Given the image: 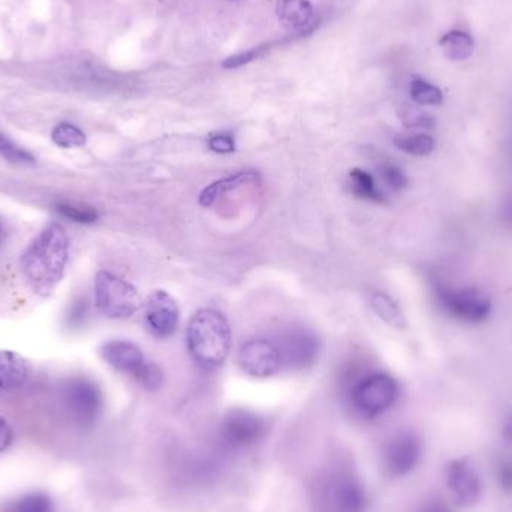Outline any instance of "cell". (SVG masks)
I'll list each match as a JSON object with an SVG mask.
<instances>
[{
    "label": "cell",
    "instance_id": "6da1fadb",
    "mask_svg": "<svg viewBox=\"0 0 512 512\" xmlns=\"http://www.w3.org/2000/svg\"><path fill=\"white\" fill-rule=\"evenodd\" d=\"M68 236L62 225L45 228L21 258L24 277L36 294L48 295L62 280L68 262Z\"/></svg>",
    "mask_w": 512,
    "mask_h": 512
},
{
    "label": "cell",
    "instance_id": "7a4b0ae2",
    "mask_svg": "<svg viewBox=\"0 0 512 512\" xmlns=\"http://www.w3.org/2000/svg\"><path fill=\"white\" fill-rule=\"evenodd\" d=\"M233 334L227 318L218 310L201 309L188 325V348L198 366L207 370L221 367L230 354Z\"/></svg>",
    "mask_w": 512,
    "mask_h": 512
},
{
    "label": "cell",
    "instance_id": "3957f363",
    "mask_svg": "<svg viewBox=\"0 0 512 512\" xmlns=\"http://www.w3.org/2000/svg\"><path fill=\"white\" fill-rule=\"evenodd\" d=\"M433 292L439 306L459 321L480 324L489 319L492 313V301L480 289L451 286L436 280Z\"/></svg>",
    "mask_w": 512,
    "mask_h": 512
},
{
    "label": "cell",
    "instance_id": "277c9868",
    "mask_svg": "<svg viewBox=\"0 0 512 512\" xmlns=\"http://www.w3.org/2000/svg\"><path fill=\"white\" fill-rule=\"evenodd\" d=\"M95 300L99 312L113 319L129 318L141 307L137 289L110 271L96 274Z\"/></svg>",
    "mask_w": 512,
    "mask_h": 512
},
{
    "label": "cell",
    "instance_id": "5b68a950",
    "mask_svg": "<svg viewBox=\"0 0 512 512\" xmlns=\"http://www.w3.org/2000/svg\"><path fill=\"white\" fill-rule=\"evenodd\" d=\"M66 412L81 429L95 426L102 414V393L89 379H72L63 391Z\"/></svg>",
    "mask_w": 512,
    "mask_h": 512
},
{
    "label": "cell",
    "instance_id": "8992f818",
    "mask_svg": "<svg viewBox=\"0 0 512 512\" xmlns=\"http://www.w3.org/2000/svg\"><path fill=\"white\" fill-rule=\"evenodd\" d=\"M399 396V385L385 373H373L358 382L352 391V402L358 411L376 417L388 411Z\"/></svg>",
    "mask_w": 512,
    "mask_h": 512
},
{
    "label": "cell",
    "instance_id": "52a82bcc",
    "mask_svg": "<svg viewBox=\"0 0 512 512\" xmlns=\"http://www.w3.org/2000/svg\"><path fill=\"white\" fill-rule=\"evenodd\" d=\"M240 367L254 378L276 375L282 367V357L274 343L265 339H252L240 348Z\"/></svg>",
    "mask_w": 512,
    "mask_h": 512
},
{
    "label": "cell",
    "instance_id": "ba28073f",
    "mask_svg": "<svg viewBox=\"0 0 512 512\" xmlns=\"http://www.w3.org/2000/svg\"><path fill=\"white\" fill-rule=\"evenodd\" d=\"M180 310L168 292L155 291L146 304V322L150 333L158 339H167L179 327Z\"/></svg>",
    "mask_w": 512,
    "mask_h": 512
},
{
    "label": "cell",
    "instance_id": "9c48e42d",
    "mask_svg": "<svg viewBox=\"0 0 512 512\" xmlns=\"http://www.w3.org/2000/svg\"><path fill=\"white\" fill-rule=\"evenodd\" d=\"M279 349L282 364L291 367H306L318 357L319 342L312 331L306 328H292L283 334Z\"/></svg>",
    "mask_w": 512,
    "mask_h": 512
},
{
    "label": "cell",
    "instance_id": "30bf717a",
    "mask_svg": "<svg viewBox=\"0 0 512 512\" xmlns=\"http://www.w3.org/2000/svg\"><path fill=\"white\" fill-rule=\"evenodd\" d=\"M264 435L261 418L248 411H233L222 423V436L233 447L254 445Z\"/></svg>",
    "mask_w": 512,
    "mask_h": 512
},
{
    "label": "cell",
    "instance_id": "8fae6325",
    "mask_svg": "<svg viewBox=\"0 0 512 512\" xmlns=\"http://www.w3.org/2000/svg\"><path fill=\"white\" fill-rule=\"evenodd\" d=\"M421 444L412 433L397 435L388 445L385 466L393 477L408 475L420 462Z\"/></svg>",
    "mask_w": 512,
    "mask_h": 512
},
{
    "label": "cell",
    "instance_id": "7c38bea8",
    "mask_svg": "<svg viewBox=\"0 0 512 512\" xmlns=\"http://www.w3.org/2000/svg\"><path fill=\"white\" fill-rule=\"evenodd\" d=\"M448 487L459 504L474 505L483 493L480 475L466 462L451 463L447 472Z\"/></svg>",
    "mask_w": 512,
    "mask_h": 512
},
{
    "label": "cell",
    "instance_id": "4fadbf2b",
    "mask_svg": "<svg viewBox=\"0 0 512 512\" xmlns=\"http://www.w3.org/2000/svg\"><path fill=\"white\" fill-rule=\"evenodd\" d=\"M101 355L113 369L132 376L146 363L143 351L128 340H111L105 343L101 348Z\"/></svg>",
    "mask_w": 512,
    "mask_h": 512
},
{
    "label": "cell",
    "instance_id": "5bb4252c",
    "mask_svg": "<svg viewBox=\"0 0 512 512\" xmlns=\"http://www.w3.org/2000/svg\"><path fill=\"white\" fill-rule=\"evenodd\" d=\"M29 363L14 351H0V390H17L29 379Z\"/></svg>",
    "mask_w": 512,
    "mask_h": 512
},
{
    "label": "cell",
    "instance_id": "9a60e30c",
    "mask_svg": "<svg viewBox=\"0 0 512 512\" xmlns=\"http://www.w3.org/2000/svg\"><path fill=\"white\" fill-rule=\"evenodd\" d=\"M261 180L258 171H242L236 176L225 177L207 186L200 195V204L203 207H210L230 192L237 191L243 186L256 185Z\"/></svg>",
    "mask_w": 512,
    "mask_h": 512
},
{
    "label": "cell",
    "instance_id": "2e32d148",
    "mask_svg": "<svg viewBox=\"0 0 512 512\" xmlns=\"http://www.w3.org/2000/svg\"><path fill=\"white\" fill-rule=\"evenodd\" d=\"M333 501L337 512H361L366 507V492L354 478H343L334 487Z\"/></svg>",
    "mask_w": 512,
    "mask_h": 512
},
{
    "label": "cell",
    "instance_id": "e0dca14e",
    "mask_svg": "<svg viewBox=\"0 0 512 512\" xmlns=\"http://www.w3.org/2000/svg\"><path fill=\"white\" fill-rule=\"evenodd\" d=\"M276 12L283 26L298 30L306 27L312 20L313 6L310 0H279Z\"/></svg>",
    "mask_w": 512,
    "mask_h": 512
},
{
    "label": "cell",
    "instance_id": "ac0fdd59",
    "mask_svg": "<svg viewBox=\"0 0 512 512\" xmlns=\"http://www.w3.org/2000/svg\"><path fill=\"white\" fill-rule=\"evenodd\" d=\"M441 48L445 57L453 62H465L471 59L475 51V41L468 32L450 30L441 38Z\"/></svg>",
    "mask_w": 512,
    "mask_h": 512
},
{
    "label": "cell",
    "instance_id": "d6986e66",
    "mask_svg": "<svg viewBox=\"0 0 512 512\" xmlns=\"http://www.w3.org/2000/svg\"><path fill=\"white\" fill-rule=\"evenodd\" d=\"M349 188L358 198L373 201V203H385L384 194L379 191L375 179L360 168H355L349 173Z\"/></svg>",
    "mask_w": 512,
    "mask_h": 512
},
{
    "label": "cell",
    "instance_id": "ffe728a7",
    "mask_svg": "<svg viewBox=\"0 0 512 512\" xmlns=\"http://www.w3.org/2000/svg\"><path fill=\"white\" fill-rule=\"evenodd\" d=\"M372 307L376 315L391 327L399 328V330L406 328L405 316H403L402 310L390 295L384 294V292H376L372 297Z\"/></svg>",
    "mask_w": 512,
    "mask_h": 512
},
{
    "label": "cell",
    "instance_id": "44dd1931",
    "mask_svg": "<svg viewBox=\"0 0 512 512\" xmlns=\"http://www.w3.org/2000/svg\"><path fill=\"white\" fill-rule=\"evenodd\" d=\"M53 499L45 492H29L18 496L5 512H53Z\"/></svg>",
    "mask_w": 512,
    "mask_h": 512
},
{
    "label": "cell",
    "instance_id": "7402d4cb",
    "mask_svg": "<svg viewBox=\"0 0 512 512\" xmlns=\"http://www.w3.org/2000/svg\"><path fill=\"white\" fill-rule=\"evenodd\" d=\"M393 143L397 149L408 153V155L418 156V158L429 156L436 146L433 137L427 134L397 135Z\"/></svg>",
    "mask_w": 512,
    "mask_h": 512
},
{
    "label": "cell",
    "instance_id": "603a6c76",
    "mask_svg": "<svg viewBox=\"0 0 512 512\" xmlns=\"http://www.w3.org/2000/svg\"><path fill=\"white\" fill-rule=\"evenodd\" d=\"M411 98L415 104L424 105V107H438L444 101L442 90L435 84L423 80V78L412 80Z\"/></svg>",
    "mask_w": 512,
    "mask_h": 512
},
{
    "label": "cell",
    "instance_id": "cb8c5ba5",
    "mask_svg": "<svg viewBox=\"0 0 512 512\" xmlns=\"http://www.w3.org/2000/svg\"><path fill=\"white\" fill-rule=\"evenodd\" d=\"M51 140L62 149H75V147H83L86 144V135L77 126L60 123L51 132Z\"/></svg>",
    "mask_w": 512,
    "mask_h": 512
},
{
    "label": "cell",
    "instance_id": "d4e9b609",
    "mask_svg": "<svg viewBox=\"0 0 512 512\" xmlns=\"http://www.w3.org/2000/svg\"><path fill=\"white\" fill-rule=\"evenodd\" d=\"M57 212L77 224H93L99 218L98 212L86 204L62 203L57 206Z\"/></svg>",
    "mask_w": 512,
    "mask_h": 512
},
{
    "label": "cell",
    "instance_id": "484cf974",
    "mask_svg": "<svg viewBox=\"0 0 512 512\" xmlns=\"http://www.w3.org/2000/svg\"><path fill=\"white\" fill-rule=\"evenodd\" d=\"M379 173L388 188L393 191H402L408 186V177L403 173L402 168L397 167L393 162L385 161L379 165Z\"/></svg>",
    "mask_w": 512,
    "mask_h": 512
},
{
    "label": "cell",
    "instance_id": "4316f807",
    "mask_svg": "<svg viewBox=\"0 0 512 512\" xmlns=\"http://www.w3.org/2000/svg\"><path fill=\"white\" fill-rule=\"evenodd\" d=\"M134 378L147 390H156L162 384V370L156 364L144 363Z\"/></svg>",
    "mask_w": 512,
    "mask_h": 512
},
{
    "label": "cell",
    "instance_id": "83f0119b",
    "mask_svg": "<svg viewBox=\"0 0 512 512\" xmlns=\"http://www.w3.org/2000/svg\"><path fill=\"white\" fill-rule=\"evenodd\" d=\"M0 156L11 162H33V156L29 152L15 146L2 132H0Z\"/></svg>",
    "mask_w": 512,
    "mask_h": 512
},
{
    "label": "cell",
    "instance_id": "f1b7e54d",
    "mask_svg": "<svg viewBox=\"0 0 512 512\" xmlns=\"http://www.w3.org/2000/svg\"><path fill=\"white\" fill-rule=\"evenodd\" d=\"M403 122L408 128H433L435 119L423 111L409 110L403 117Z\"/></svg>",
    "mask_w": 512,
    "mask_h": 512
},
{
    "label": "cell",
    "instance_id": "f546056e",
    "mask_svg": "<svg viewBox=\"0 0 512 512\" xmlns=\"http://www.w3.org/2000/svg\"><path fill=\"white\" fill-rule=\"evenodd\" d=\"M209 147L213 152L227 155V153H233L236 150V143H234V138L230 134H218L210 138Z\"/></svg>",
    "mask_w": 512,
    "mask_h": 512
},
{
    "label": "cell",
    "instance_id": "4dcf8cb0",
    "mask_svg": "<svg viewBox=\"0 0 512 512\" xmlns=\"http://www.w3.org/2000/svg\"><path fill=\"white\" fill-rule=\"evenodd\" d=\"M259 54H261V50H259V48H256V50L246 51V53L237 54V56H233L230 57V59L225 60L224 68H239V66L246 65V63L255 60L256 57H259Z\"/></svg>",
    "mask_w": 512,
    "mask_h": 512
},
{
    "label": "cell",
    "instance_id": "1f68e13d",
    "mask_svg": "<svg viewBox=\"0 0 512 512\" xmlns=\"http://www.w3.org/2000/svg\"><path fill=\"white\" fill-rule=\"evenodd\" d=\"M12 442H14V430H12L11 424L0 415V453L9 450Z\"/></svg>",
    "mask_w": 512,
    "mask_h": 512
},
{
    "label": "cell",
    "instance_id": "d6a6232c",
    "mask_svg": "<svg viewBox=\"0 0 512 512\" xmlns=\"http://www.w3.org/2000/svg\"><path fill=\"white\" fill-rule=\"evenodd\" d=\"M504 215L505 219L512 224V198L508 201L507 206H505Z\"/></svg>",
    "mask_w": 512,
    "mask_h": 512
},
{
    "label": "cell",
    "instance_id": "836d02e7",
    "mask_svg": "<svg viewBox=\"0 0 512 512\" xmlns=\"http://www.w3.org/2000/svg\"><path fill=\"white\" fill-rule=\"evenodd\" d=\"M3 234H5V230H3L2 221H0V243H2Z\"/></svg>",
    "mask_w": 512,
    "mask_h": 512
}]
</instances>
